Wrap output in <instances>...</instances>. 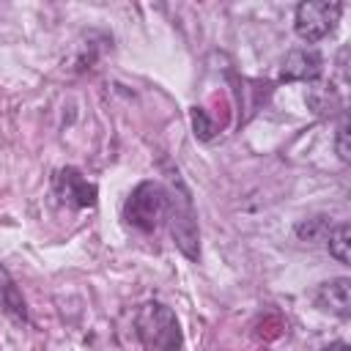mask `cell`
I'll return each instance as SVG.
<instances>
[{
    "instance_id": "obj_8",
    "label": "cell",
    "mask_w": 351,
    "mask_h": 351,
    "mask_svg": "<svg viewBox=\"0 0 351 351\" xmlns=\"http://www.w3.org/2000/svg\"><path fill=\"white\" fill-rule=\"evenodd\" d=\"M0 310L16 321V324H27V304H25V296L22 291L16 288L14 277L8 274V269L0 263Z\"/></svg>"
},
{
    "instance_id": "obj_12",
    "label": "cell",
    "mask_w": 351,
    "mask_h": 351,
    "mask_svg": "<svg viewBox=\"0 0 351 351\" xmlns=\"http://www.w3.org/2000/svg\"><path fill=\"white\" fill-rule=\"evenodd\" d=\"M335 151L340 156V162L351 159V148H348V115L340 112V123H337V134H335Z\"/></svg>"
},
{
    "instance_id": "obj_14",
    "label": "cell",
    "mask_w": 351,
    "mask_h": 351,
    "mask_svg": "<svg viewBox=\"0 0 351 351\" xmlns=\"http://www.w3.org/2000/svg\"><path fill=\"white\" fill-rule=\"evenodd\" d=\"M346 58H348V47H343V49H340V55H337V69H340V80H343V82H348V69H346Z\"/></svg>"
},
{
    "instance_id": "obj_2",
    "label": "cell",
    "mask_w": 351,
    "mask_h": 351,
    "mask_svg": "<svg viewBox=\"0 0 351 351\" xmlns=\"http://www.w3.org/2000/svg\"><path fill=\"white\" fill-rule=\"evenodd\" d=\"M167 211H170V189L159 181H140L123 203V219L143 233L156 230L167 219Z\"/></svg>"
},
{
    "instance_id": "obj_4",
    "label": "cell",
    "mask_w": 351,
    "mask_h": 351,
    "mask_svg": "<svg viewBox=\"0 0 351 351\" xmlns=\"http://www.w3.org/2000/svg\"><path fill=\"white\" fill-rule=\"evenodd\" d=\"M340 14H343V3L337 0H304L293 11V30L302 41L315 44L335 30Z\"/></svg>"
},
{
    "instance_id": "obj_6",
    "label": "cell",
    "mask_w": 351,
    "mask_h": 351,
    "mask_svg": "<svg viewBox=\"0 0 351 351\" xmlns=\"http://www.w3.org/2000/svg\"><path fill=\"white\" fill-rule=\"evenodd\" d=\"M324 71V58L315 47H299V49H291L280 66V80L285 82H313L318 80Z\"/></svg>"
},
{
    "instance_id": "obj_9",
    "label": "cell",
    "mask_w": 351,
    "mask_h": 351,
    "mask_svg": "<svg viewBox=\"0 0 351 351\" xmlns=\"http://www.w3.org/2000/svg\"><path fill=\"white\" fill-rule=\"evenodd\" d=\"M307 107L315 115H321V118H329L335 112H343V101H340V96L335 93L332 85H315V88H310L307 90Z\"/></svg>"
},
{
    "instance_id": "obj_7",
    "label": "cell",
    "mask_w": 351,
    "mask_h": 351,
    "mask_svg": "<svg viewBox=\"0 0 351 351\" xmlns=\"http://www.w3.org/2000/svg\"><path fill=\"white\" fill-rule=\"evenodd\" d=\"M315 307H321V310H326L337 318H348L351 315V280L348 277H335V280L318 285Z\"/></svg>"
},
{
    "instance_id": "obj_1",
    "label": "cell",
    "mask_w": 351,
    "mask_h": 351,
    "mask_svg": "<svg viewBox=\"0 0 351 351\" xmlns=\"http://www.w3.org/2000/svg\"><path fill=\"white\" fill-rule=\"evenodd\" d=\"M134 335L148 351H181L184 335L176 313L162 302H145L134 315Z\"/></svg>"
},
{
    "instance_id": "obj_3",
    "label": "cell",
    "mask_w": 351,
    "mask_h": 351,
    "mask_svg": "<svg viewBox=\"0 0 351 351\" xmlns=\"http://www.w3.org/2000/svg\"><path fill=\"white\" fill-rule=\"evenodd\" d=\"M167 228L173 236V244L181 250L184 258L197 261L200 258V230H197V214L192 206L189 192L178 184V192H170V211H167Z\"/></svg>"
},
{
    "instance_id": "obj_13",
    "label": "cell",
    "mask_w": 351,
    "mask_h": 351,
    "mask_svg": "<svg viewBox=\"0 0 351 351\" xmlns=\"http://www.w3.org/2000/svg\"><path fill=\"white\" fill-rule=\"evenodd\" d=\"M192 126H195V134H197L200 140H211V137H214V123H211V118L206 115V110H200V107L192 110Z\"/></svg>"
},
{
    "instance_id": "obj_15",
    "label": "cell",
    "mask_w": 351,
    "mask_h": 351,
    "mask_svg": "<svg viewBox=\"0 0 351 351\" xmlns=\"http://www.w3.org/2000/svg\"><path fill=\"white\" fill-rule=\"evenodd\" d=\"M321 351H351V348H348V343H343V340H335V343L324 346Z\"/></svg>"
},
{
    "instance_id": "obj_11",
    "label": "cell",
    "mask_w": 351,
    "mask_h": 351,
    "mask_svg": "<svg viewBox=\"0 0 351 351\" xmlns=\"http://www.w3.org/2000/svg\"><path fill=\"white\" fill-rule=\"evenodd\" d=\"M329 230H332V222H329V217H324V214L307 217V219L296 222V228H293V233H296L302 241H321V239H326Z\"/></svg>"
},
{
    "instance_id": "obj_10",
    "label": "cell",
    "mask_w": 351,
    "mask_h": 351,
    "mask_svg": "<svg viewBox=\"0 0 351 351\" xmlns=\"http://www.w3.org/2000/svg\"><path fill=\"white\" fill-rule=\"evenodd\" d=\"M326 247L337 263H351V228H348V222H340L326 233Z\"/></svg>"
},
{
    "instance_id": "obj_5",
    "label": "cell",
    "mask_w": 351,
    "mask_h": 351,
    "mask_svg": "<svg viewBox=\"0 0 351 351\" xmlns=\"http://www.w3.org/2000/svg\"><path fill=\"white\" fill-rule=\"evenodd\" d=\"M52 195L69 208H93L99 189L77 167H60L52 176Z\"/></svg>"
}]
</instances>
